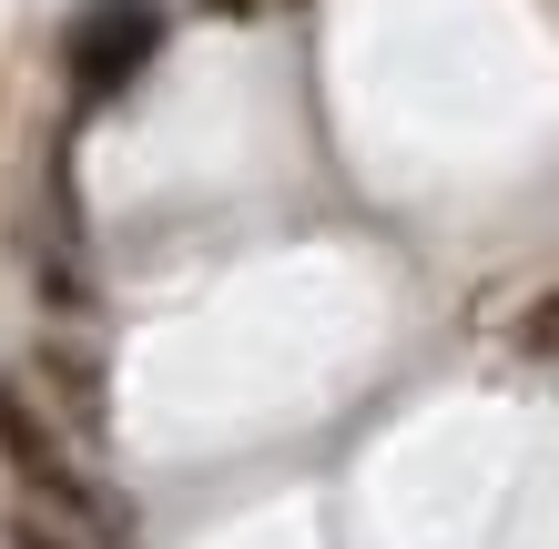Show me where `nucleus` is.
<instances>
[{"label": "nucleus", "mask_w": 559, "mask_h": 549, "mask_svg": "<svg viewBox=\"0 0 559 549\" xmlns=\"http://www.w3.org/2000/svg\"><path fill=\"white\" fill-rule=\"evenodd\" d=\"M41 377L61 386V397H72V417H82V428H103V367H92V357H72V346H41Z\"/></svg>", "instance_id": "obj_3"}, {"label": "nucleus", "mask_w": 559, "mask_h": 549, "mask_svg": "<svg viewBox=\"0 0 559 549\" xmlns=\"http://www.w3.org/2000/svg\"><path fill=\"white\" fill-rule=\"evenodd\" d=\"M204 11H214V21H254V0H204Z\"/></svg>", "instance_id": "obj_6"}, {"label": "nucleus", "mask_w": 559, "mask_h": 549, "mask_svg": "<svg viewBox=\"0 0 559 549\" xmlns=\"http://www.w3.org/2000/svg\"><path fill=\"white\" fill-rule=\"evenodd\" d=\"M0 458H11V478H21V489H41L61 520L103 529V549H133V499H112L103 478H82V468H72V447L51 438V417L31 407L11 377H0Z\"/></svg>", "instance_id": "obj_1"}, {"label": "nucleus", "mask_w": 559, "mask_h": 549, "mask_svg": "<svg viewBox=\"0 0 559 549\" xmlns=\"http://www.w3.org/2000/svg\"><path fill=\"white\" fill-rule=\"evenodd\" d=\"M11 549H61V539H51L41 520H11Z\"/></svg>", "instance_id": "obj_5"}, {"label": "nucleus", "mask_w": 559, "mask_h": 549, "mask_svg": "<svg viewBox=\"0 0 559 549\" xmlns=\"http://www.w3.org/2000/svg\"><path fill=\"white\" fill-rule=\"evenodd\" d=\"M153 51H163V0H92V11L61 31V72H72L82 103L133 92Z\"/></svg>", "instance_id": "obj_2"}, {"label": "nucleus", "mask_w": 559, "mask_h": 549, "mask_svg": "<svg viewBox=\"0 0 559 549\" xmlns=\"http://www.w3.org/2000/svg\"><path fill=\"white\" fill-rule=\"evenodd\" d=\"M519 357H559V285H549L530 315H519Z\"/></svg>", "instance_id": "obj_4"}]
</instances>
